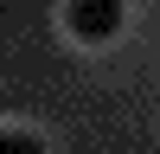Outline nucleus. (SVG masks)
<instances>
[{
  "mask_svg": "<svg viewBox=\"0 0 160 154\" xmlns=\"http://www.w3.org/2000/svg\"><path fill=\"white\" fill-rule=\"evenodd\" d=\"M64 26H71V38H83V45H102V38L122 32V0H71V7H64Z\"/></svg>",
  "mask_w": 160,
  "mask_h": 154,
  "instance_id": "obj_1",
  "label": "nucleus"
},
{
  "mask_svg": "<svg viewBox=\"0 0 160 154\" xmlns=\"http://www.w3.org/2000/svg\"><path fill=\"white\" fill-rule=\"evenodd\" d=\"M0 154H45V141H38V135H19V128H7V135H0Z\"/></svg>",
  "mask_w": 160,
  "mask_h": 154,
  "instance_id": "obj_2",
  "label": "nucleus"
}]
</instances>
